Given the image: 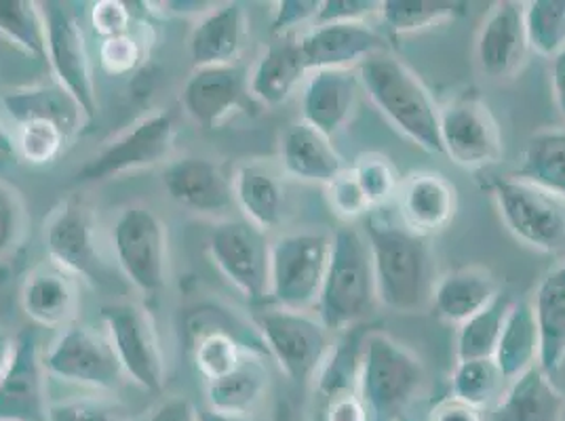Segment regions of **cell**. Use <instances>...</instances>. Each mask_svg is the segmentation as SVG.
Listing matches in <instances>:
<instances>
[{"instance_id":"29","label":"cell","mask_w":565,"mask_h":421,"mask_svg":"<svg viewBox=\"0 0 565 421\" xmlns=\"http://www.w3.org/2000/svg\"><path fill=\"white\" fill-rule=\"evenodd\" d=\"M268 390V369L258 352L249 350L233 371L205 381L207 409L224 415H254Z\"/></svg>"},{"instance_id":"15","label":"cell","mask_w":565,"mask_h":421,"mask_svg":"<svg viewBox=\"0 0 565 421\" xmlns=\"http://www.w3.org/2000/svg\"><path fill=\"white\" fill-rule=\"evenodd\" d=\"M49 259L74 279L108 284V266L99 256L94 222L85 205L66 201L51 213L45 226Z\"/></svg>"},{"instance_id":"37","label":"cell","mask_w":565,"mask_h":421,"mask_svg":"<svg viewBox=\"0 0 565 421\" xmlns=\"http://www.w3.org/2000/svg\"><path fill=\"white\" fill-rule=\"evenodd\" d=\"M513 305V300L507 293H500L492 304L479 314L462 323L456 333V358L462 360H479L494 358L507 314Z\"/></svg>"},{"instance_id":"27","label":"cell","mask_w":565,"mask_h":421,"mask_svg":"<svg viewBox=\"0 0 565 421\" xmlns=\"http://www.w3.org/2000/svg\"><path fill=\"white\" fill-rule=\"evenodd\" d=\"M495 421H565L564 392L536 365L509 381L495 402Z\"/></svg>"},{"instance_id":"4","label":"cell","mask_w":565,"mask_h":421,"mask_svg":"<svg viewBox=\"0 0 565 421\" xmlns=\"http://www.w3.org/2000/svg\"><path fill=\"white\" fill-rule=\"evenodd\" d=\"M423 360L384 331H370L361 352L359 392L372 421H401L423 395Z\"/></svg>"},{"instance_id":"9","label":"cell","mask_w":565,"mask_h":421,"mask_svg":"<svg viewBox=\"0 0 565 421\" xmlns=\"http://www.w3.org/2000/svg\"><path fill=\"white\" fill-rule=\"evenodd\" d=\"M104 331L115 348L122 374L141 390L161 395L167 365L150 314L136 304H110L99 310Z\"/></svg>"},{"instance_id":"24","label":"cell","mask_w":565,"mask_h":421,"mask_svg":"<svg viewBox=\"0 0 565 421\" xmlns=\"http://www.w3.org/2000/svg\"><path fill=\"white\" fill-rule=\"evenodd\" d=\"M247 36V13L243 4L226 2L203 13L190 34V60L194 68L235 66Z\"/></svg>"},{"instance_id":"50","label":"cell","mask_w":565,"mask_h":421,"mask_svg":"<svg viewBox=\"0 0 565 421\" xmlns=\"http://www.w3.org/2000/svg\"><path fill=\"white\" fill-rule=\"evenodd\" d=\"M138 421H201V411L186 397H169Z\"/></svg>"},{"instance_id":"43","label":"cell","mask_w":565,"mask_h":421,"mask_svg":"<svg viewBox=\"0 0 565 421\" xmlns=\"http://www.w3.org/2000/svg\"><path fill=\"white\" fill-rule=\"evenodd\" d=\"M97 60H99V68L106 74L129 76L140 68L141 62H143V47L136 34L127 32L122 36L102 41L99 51H97Z\"/></svg>"},{"instance_id":"19","label":"cell","mask_w":565,"mask_h":421,"mask_svg":"<svg viewBox=\"0 0 565 421\" xmlns=\"http://www.w3.org/2000/svg\"><path fill=\"white\" fill-rule=\"evenodd\" d=\"M401 226L414 235H439L448 228L458 210V192L446 175L418 171L401 180L397 194Z\"/></svg>"},{"instance_id":"20","label":"cell","mask_w":565,"mask_h":421,"mask_svg":"<svg viewBox=\"0 0 565 421\" xmlns=\"http://www.w3.org/2000/svg\"><path fill=\"white\" fill-rule=\"evenodd\" d=\"M245 95H249V76L243 68H194L182 91V106L199 127L215 129L243 106Z\"/></svg>"},{"instance_id":"51","label":"cell","mask_w":565,"mask_h":421,"mask_svg":"<svg viewBox=\"0 0 565 421\" xmlns=\"http://www.w3.org/2000/svg\"><path fill=\"white\" fill-rule=\"evenodd\" d=\"M428 421H486L483 413L479 409H472L469 404L449 397L448 400L439 402L430 415Z\"/></svg>"},{"instance_id":"53","label":"cell","mask_w":565,"mask_h":421,"mask_svg":"<svg viewBox=\"0 0 565 421\" xmlns=\"http://www.w3.org/2000/svg\"><path fill=\"white\" fill-rule=\"evenodd\" d=\"M13 350H15V339L7 331H0V377L7 371V367L11 363Z\"/></svg>"},{"instance_id":"52","label":"cell","mask_w":565,"mask_h":421,"mask_svg":"<svg viewBox=\"0 0 565 421\" xmlns=\"http://www.w3.org/2000/svg\"><path fill=\"white\" fill-rule=\"evenodd\" d=\"M553 62V72H551V83H553V97L559 108V112L565 117V51H562Z\"/></svg>"},{"instance_id":"30","label":"cell","mask_w":565,"mask_h":421,"mask_svg":"<svg viewBox=\"0 0 565 421\" xmlns=\"http://www.w3.org/2000/svg\"><path fill=\"white\" fill-rule=\"evenodd\" d=\"M532 305L541 335L539 365L557 374L565 363V261L542 279Z\"/></svg>"},{"instance_id":"25","label":"cell","mask_w":565,"mask_h":421,"mask_svg":"<svg viewBox=\"0 0 565 421\" xmlns=\"http://www.w3.org/2000/svg\"><path fill=\"white\" fill-rule=\"evenodd\" d=\"M500 295L494 274L486 268H458L435 281L430 305L437 319L449 325H462L486 310Z\"/></svg>"},{"instance_id":"23","label":"cell","mask_w":565,"mask_h":421,"mask_svg":"<svg viewBox=\"0 0 565 421\" xmlns=\"http://www.w3.org/2000/svg\"><path fill=\"white\" fill-rule=\"evenodd\" d=\"M361 89L356 71H315L302 94V122L333 138L351 120Z\"/></svg>"},{"instance_id":"42","label":"cell","mask_w":565,"mask_h":421,"mask_svg":"<svg viewBox=\"0 0 565 421\" xmlns=\"http://www.w3.org/2000/svg\"><path fill=\"white\" fill-rule=\"evenodd\" d=\"M28 210L22 194L0 180V259L9 258L24 240Z\"/></svg>"},{"instance_id":"12","label":"cell","mask_w":565,"mask_h":421,"mask_svg":"<svg viewBox=\"0 0 565 421\" xmlns=\"http://www.w3.org/2000/svg\"><path fill=\"white\" fill-rule=\"evenodd\" d=\"M444 156L462 169H483L502 156V133L490 106L475 89L451 97L439 108Z\"/></svg>"},{"instance_id":"31","label":"cell","mask_w":565,"mask_h":421,"mask_svg":"<svg viewBox=\"0 0 565 421\" xmlns=\"http://www.w3.org/2000/svg\"><path fill=\"white\" fill-rule=\"evenodd\" d=\"M539 356H541V335H539L532 300L513 302L495 348V365L507 381H513L527 369L536 367Z\"/></svg>"},{"instance_id":"17","label":"cell","mask_w":565,"mask_h":421,"mask_svg":"<svg viewBox=\"0 0 565 421\" xmlns=\"http://www.w3.org/2000/svg\"><path fill=\"white\" fill-rule=\"evenodd\" d=\"M308 74L315 71H356L367 57L391 51L388 39L367 24L312 25L298 39Z\"/></svg>"},{"instance_id":"44","label":"cell","mask_w":565,"mask_h":421,"mask_svg":"<svg viewBox=\"0 0 565 421\" xmlns=\"http://www.w3.org/2000/svg\"><path fill=\"white\" fill-rule=\"evenodd\" d=\"M328 201L330 207L340 219L353 224L356 219H365L372 209L370 203L359 186L351 166H347L331 184H328Z\"/></svg>"},{"instance_id":"1","label":"cell","mask_w":565,"mask_h":421,"mask_svg":"<svg viewBox=\"0 0 565 421\" xmlns=\"http://www.w3.org/2000/svg\"><path fill=\"white\" fill-rule=\"evenodd\" d=\"M363 235L372 253L377 302L397 314H414L430 304L435 277L426 238L377 210L365 217Z\"/></svg>"},{"instance_id":"18","label":"cell","mask_w":565,"mask_h":421,"mask_svg":"<svg viewBox=\"0 0 565 421\" xmlns=\"http://www.w3.org/2000/svg\"><path fill=\"white\" fill-rule=\"evenodd\" d=\"M523 2L500 0L488 11L475 43V60L486 76L502 80L515 76L527 55Z\"/></svg>"},{"instance_id":"7","label":"cell","mask_w":565,"mask_h":421,"mask_svg":"<svg viewBox=\"0 0 565 421\" xmlns=\"http://www.w3.org/2000/svg\"><path fill=\"white\" fill-rule=\"evenodd\" d=\"M256 327L266 354L294 384H312L333 348L330 331L308 312L266 307L256 314Z\"/></svg>"},{"instance_id":"5","label":"cell","mask_w":565,"mask_h":421,"mask_svg":"<svg viewBox=\"0 0 565 421\" xmlns=\"http://www.w3.org/2000/svg\"><path fill=\"white\" fill-rule=\"evenodd\" d=\"M331 256V235L289 233L270 240L268 302L282 310L310 312L319 304Z\"/></svg>"},{"instance_id":"14","label":"cell","mask_w":565,"mask_h":421,"mask_svg":"<svg viewBox=\"0 0 565 421\" xmlns=\"http://www.w3.org/2000/svg\"><path fill=\"white\" fill-rule=\"evenodd\" d=\"M175 141L173 118L167 112H157L141 118L117 140L110 141L76 171L78 184H95L122 173L152 166L166 161Z\"/></svg>"},{"instance_id":"34","label":"cell","mask_w":565,"mask_h":421,"mask_svg":"<svg viewBox=\"0 0 565 421\" xmlns=\"http://www.w3.org/2000/svg\"><path fill=\"white\" fill-rule=\"evenodd\" d=\"M2 104L15 125L28 118H47L64 127L71 136L78 131L85 118L78 104L57 83H53L51 87L41 85L4 95Z\"/></svg>"},{"instance_id":"26","label":"cell","mask_w":565,"mask_h":421,"mask_svg":"<svg viewBox=\"0 0 565 421\" xmlns=\"http://www.w3.org/2000/svg\"><path fill=\"white\" fill-rule=\"evenodd\" d=\"M281 163L289 177L323 186L347 169L330 138L307 122H296L282 133Z\"/></svg>"},{"instance_id":"13","label":"cell","mask_w":565,"mask_h":421,"mask_svg":"<svg viewBox=\"0 0 565 421\" xmlns=\"http://www.w3.org/2000/svg\"><path fill=\"white\" fill-rule=\"evenodd\" d=\"M41 9L47 25V64L53 78L78 104L85 120H94L99 104L83 28L64 2H43Z\"/></svg>"},{"instance_id":"49","label":"cell","mask_w":565,"mask_h":421,"mask_svg":"<svg viewBox=\"0 0 565 421\" xmlns=\"http://www.w3.org/2000/svg\"><path fill=\"white\" fill-rule=\"evenodd\" d=\"M317 421H372L361 392L319 400L315 409Z\"/></svg>"},{"instance_id":"22","label":"cell","mask_w":565,"mask_h":421,"mask_svg":"<svg viewBox=\"0 0 565 421\" xmlns=\"http://www.w3.org/2000/svg\"><path fill=\"white\" fill-rule=\"evenodd\" d=\"M20 304L39 327H68L78 310V282L53 261L41 263L22 282Z\"/></svg>"},{"instance_id":"8","label":"cell","mask_w":565,"mask_h":421,"mask_svg":"<svg viewBox=\"0 0 565 421\" xmlns=\"http://www.w3.org/2000/svg\"><path fill=\"white\" fill-rule=\"evenodd\" d=\"M118 270L141 295L157 298L167 282V230L159 215L143 205L118 213L113 226Z\"/></svg>"},{"instance_id":"55","label":"cell","mask_w":565,"mask_h":421,"mask_svg":"<svg viewBox=\"0 0 565 421\" xmlns=\"http://www.w3.org/2000/svg\"><path fill=\"white\" fill-rule=\"evenodd\" d=\"M270 421H296L294 415V409L287 400H279L277 407H275V413H273V420Z\"/></svg>"},{"instance_id":"16","label":"cell","mask_w":565,"mask_h":421,"mask_svg":"<svg viewBox=\"0 0 565 421\" xmlns=\"http://www.w3.org/2000/svg\"><path fill=\"white\" fill-rule=\"evenodd\" d=\"M47 371L36 331L15 337V350L0 377V421H49Z\"/></svg>"},{"instance_id":"3","label":"cell","mask_w":565,"mask_h":421,"mask_svg":"<svg viewBox=\"0 0 565 421\" xmlns=\"http://www.w3.org/2000/svg\"><path fill=\"white\" fill-rule=\"evenodd\" d=\"M376 302V277L367 238L349 224L331 235L330 266L317 304L319 321L330 333H344L361 325Z\"/></svg>"},{"instance_id":"21","label":"cell","mask_w":565,"mask_h":421,"mask_svg":"<svg viewBox=\"0 0 565 421\" xmlns=\"http://www.w3.org/2000/svg\"><path fill=\"white\" fill-rule=\"evenodd\" d=\"M163 186L173 203L194 213L217 215L235 207L233 180L207 159L186 156L169 164Z\"/></svg>"},{"instance_id":"28","label":"cell","mask_w":565,"mask_h":421,"mask_svg":"<svg viewBox=\"0 0 565 421\" xmlns=\"http://www.w3.org/2000/svg\"><path fill=\"white\" fill-rule=\"evenodd\" d=\"M307 74L298 39L282 36L259 57L256 68L249 74V94L259 104L277 108L289 99Z\"/></svg>"},{"instance_id":"38","label":"cell","mask_w":565,"mask_h":421,"mask_svg":"<svg viewBox=\"0 0 565 421\" xmlns=\"http://www.w3.org/2000/svg\"><path fill=\"white\" fill-rule=\"evenodd\" d=\"M507 384L504 375L498 369L494 358L462 360L456 363V369L449 379L451 398L469 404L472 409H488L502 397V386Z\"/></svg>"},{"instance_id":"36","label":"cell","mask_w":565,"mask_h":421,"mask_svg":"<svg viewBox=\"0 0 565 421\" xmlns=\"http://www.w3.org/2000/svg\"><path fill=\"white\" fill-rule=\"evenodd\" d=\"M0 36L36 62H47V25L39 2L0 0Z\"/></svg>"},{"instance_id":"40","label":"cell","mask_w":565,"mask_h":421,"mask_svg":"<svg viewBox=\"0 0 565 421\" xmlns=\"http://www.w3.org/2000/svg\"><path fill=\"white\" fill-rule=\"evenodd\" d=\"M72 140L71 133L47 118H28L15 127V152L30 164L53 163Z\"/></svg>"},{"instance_id":"32","label":"cell","mask_w":565,"mask_h":421,"mask_svg":"<svg viewBox=\"0 0 565 421\" xmlns=\"http://www.w3.org/2000/svg\"><path fill=\"white\" fill-rule=\"evenodd\" d=\"M235 205L247 222L268 233L277 228L285 215V190L281 182L259 164H243L233 177Z\"/></svg>"},{"instance_id":"39","label":"cell","mask_w":565,"mask_h":421,"mask_svg":"<svg viewBox=\"0 0 565 421\" xmlns=\"http://www.w3.org/2000/svg\"><path fill=\"white\" fill-rule=\"evenodd\" d=\"M523 22L530 51L546 60L565 51V0L523 2Z\"/></svg>"},{"instance_id":"2","label":"cell","mask_w":565,"mask_h":421,"mask_svg":"<svg viewBox=\"0 0 565 421\" xmlns=\"http://www.w3.org/2000/svg\"><path fill=\"white\" fill-rule=\"evenodd\" d=\"M361 89L401 136L430 154H444L439 106L423 78L393 51L367 57L359 68Z\"/></svg>"},{"instance_id":"54","label":"cell","mask_w":565,"mask_h":421,"mask_svg":"<svg viewBox=\"0 0 565 421\" xmlns=\"http://www.w3.org/2000/svg\"><path fill=\"white\" fill-rule=\"evenodd\" d=\"M201 421H264L254 415H224V413H215L212 409L201 411Z\"/></svg>"},{"instance_id":"11","label":"cell","mask_w":565,"mask_h":421,"mask_svg":"<svg viewBox=\"0 0 565 421\" xmlns=\"http://www.w3.org/2000/svg\"><path fill=\"white\" fill-rule=\"evenodd\" d=\"M210 253L217 270L254 304L268 302L270 240L245 217H226L213 226Z\"/></svg>"},{"instance_id":"35","label":"cell","mask_w":565,"mask_h":421,"mask_svg":"<svg viewBox=\"0 0 565 421\" xmlns=\"http://www.w3.org/2000/svg\"><path fill=\"white\" fill-rule=\"evenodd\" d=\"M469 4L458 0H382L380 18L395 36L414 34L467 15Z\"/></svg>"},{"instance_id":"48","label":"cell","mask_w":565,"mask_h":421,"mask_svg":"<svg viewBox=\"0 0 565 421\" xmlns=\"http://www.w3.org/2000/svg\"><path fill=\"white\" fill-rule=\"evenodd\" d=\"M321 0H279L273 11V34L289 36L300 25H315Z\"/></svg>"},{"instance_id":"33","label":"cell","mask_w":565,"mask_h":421,"mask_svg":"<svg viewBox=\"0 0 565 421\" xmlns=\"http://www.w3.org/2000/svg\"><path fill=\"white\" fill-rule=\"evenodd\" d=\"M511 175L565 201V129H544L532 136Z\"/></svg>"},{"instance_id":"56","label":"cell","mask_w":565,"mask_h":421,"mask_svg":"<svg viewBox=\"0 0 565 421\" xmlns=\"http://www.w3.org/2000/svg\"><path fill=\"white\" fill-rule=\"evenodd\" d=\"M0 154H15L13 138L2 129V125H0Z\"/></svg>"},{"instance_id":"6","label":"cell","mask_w":565,"mask_h":421,"mask_svg":"<svg viewBox=\"0 0 565 421\" xmlns=\"http://www.w3.org/2000/svg\"><path fill=\"white\" fill-rule=\"evenodd\" d=\"M490 194L509 233L534 251L565 253V201L513 175L490 182Z\"/></svg>"},{"instance_id":"41","label":"cell","mask_w":565,"mask_h":421,"mask_svg":"<svg viewBox=\"0 0 565 421\" xmlns=\"http://www.w3.org/2000/svg\"><path fill=\"white\" fill-rule=\"evenodd\" d=\"M351 171L363 190L372 213L382 210L393 201H397L401 177L395 164L391 163L386 156L363 154L351 164Z\"/></svg>"},{"instance_id":"47","label":"cell","mask_w":565,"mask_h":421,"mask_svg":"<svg viewBox=\"0 0 565 421\" xmlns=\"http://www.w3.org/2000/svg\"><path fill=\"white\" fill-rule=\"evenodd\" d=\"M89 22H92L95 34L102 36V41H106V39H115V36H122V34L131 32L134 13L127 2L97 0L92 4Z\"/></svg>"},{"instance_id":"10","label":"cell","mask_w":565,"mask_h":421,"mask_svg":"<svg viewBox=\"0 0 565 421\" xmlns=\"http://www.w3.org/2000/svg\"><path fill=\"white\" fill-rule=\"evenodd\" d=\"M49 377L64 384L113 392L125 374L106 331L72 323L43 354Z\"/></svg>"},{"instance_id":"46","label":"cell","mask_w":565,"mask_h":421,"mask_svg":"<svg viewBox=\"0 0 565 421\" xmlns=\"http://www.w3.org/2000/svg\"><path fill=\"white\" fill-rule=\"evenodd\" d=\"M382 0H321L315 25L365 24L380 15Z\"/></svg>"},{"instance_id":"45","label":"cell","mask_w":565,"mask_h":421,"mask_svg":"<svg viewBox=\"0 0 565 421\" xmlns=\"http://www.w3.org/2000/svg\"><path fill=\"white\" fill-rule=\"evenodd\" d=\"M49 421H122L117 404L104 398H71L49 404Z\"/></svg>"}]
</instances>
